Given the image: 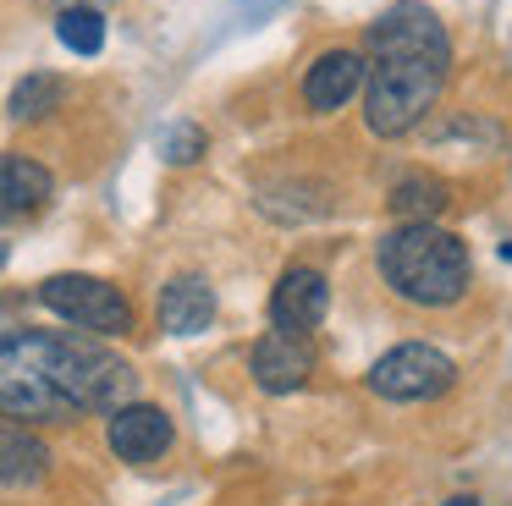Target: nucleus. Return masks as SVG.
Listing matches in <instances>:
<instances>
[{
  "mask_svg": "<svg viewBox=\"0 0 512 506\" xmlns=\"http://www.w3.org/2000/svg\"><path fill=\"white\" fill-rule=\"evenodd\" d=\"M138 374L100 336L83 330H0V418L12 424H72L111 413L133 396Z\"/></svg>",
  "mask_w": 512,
  "mask_h": 506,
  "instance_id": "nucleus-1",
  "label": "nucleus"
},
{
  "mask_svg": "<svg viewBox=\"0 0 512 506\" xmlns=\"http://www.w3.org/2000/svg\"><path fill=\"white\" fill-rule=\"evenodd\" d=\"M452 72V39L424 0H397L369 22L364 61V121L380 138L413 132L441 99Z\"/></svg>",
  "mask_w": 512,
  "mask_h": 506,
  "instance_id": "nucleus-2",
  "label": "nucleus"
},
{
  "mask_svg": "<svg viewBox=\"0 0 512 506\" xmlns=\"http://www.w3.org/2000/svg\"><path fill=\"white\" fill-rule=\"evenodd\" d=\"M375 259H380V275H386L391 292L419 308H452L468 292V281H474L468 242L441 231L435 220H408V226L386 231Z\"/></svg>",
  "mask_w": 512,
  "mask_h": 506,
  "instance_id": "nucleus-3",
  "label": "nucleus"
},
{
  "mask_svg": "<svg viewBox=\"0 0 512 506\" xmlns=\"http://www.w3.org/2000/svg\"><path fill=\"white\" fill-rule=\"evenodd\" d=\"M39 303L50 308L56 319L78 325L83 336H127L133 330V303L122 297V286L100 281V275H50L39 281Z\"/></svg>",
  "mask_w": 512,
  "mask_h": 506,
  "instance_id": "nucleus-4",
  "label": "nucleus"
},
{
  "mask_svg": "<svg viewBox=\"0 0 512 506\" xmlns=\"http://www.w3.org/2000/svg\"><path fill=\"white\" fill-rule=\"evenodd\" d=\"M452 380L457 363L430 341H402L369 369V391L386 396V402H435V396L452 391Z\"/></svg>",
  "mask_w": 512,
  "mask_h": 506,
  "instance_id": "nucleus-5",
  "label": "nucleus"
},
{
  "mask_svg": "<svg viewBox=\"0 0 512 506\" xmlns=\"http://www.w3.org/2000/svg\"><path fill=\"white\" fill-rule=\"evenodd\" d=\"M105 440H111V451L122 462H160L171 451V440H177V429H171V413L155 402H122L111 407V424H105Z\"/></svg>",
  "mask_w": 512,
  "mask_h": 506,
  "instance_id": "nucleus-6",
  "label": "nucleus"
},
{
  "mask_svg": "<svg viewBox=\"0 0 512 506\" xmlns=\"http://www.w3.org/2000/svg\"><path fill=\"white\" fill-rule=\"evenodd\" d=\"M325 308H331V286H325L320 270H309V264L281 270L276 292H270V325L287 330V336H309L325 319Z\"/></svg>",
  "mask_w": 512,
  "mask_h": 506,
  "instance_id": "nucleus-7",
  "label": "nucleus"
},
{
  "mask_svg": "<svg viewBox=\"0 0 512 506\" xmlns=\"http://www.w3.org/2000/svg\"><path fill=\"white\" fill-rule=\"evenodd\" d=\"M248 369H254V385L270 396H287L298 385H309L314 374V347L309 336H287V330H270V336L254 341L248 352Z\"/></svg>",
  "mask_w": 512,
  "mask_h": 506,
  "instance_id": "nucleus-8",
  "label": "nucleus"
},
{
  "mask_svg": "<svg viewBox=\"0 0 512 506\" xmlns=\"http://www.w3.org/2000/svg\"><path fill=\"white\" fill-rule=\"evenodd\" d=\"M56 193L50 165L28 160V154H0V226H23Z\"/></svg>",
  "mask_w": 512,
  "mask_h": 506,
  "instance_id": "nucleus-9",
  "label": "nucleus"
},
{
  "mask_svg": "<svg viewBox=\"0 0 512 506\" xmlns=\"http://www.w3.org/2000/svg\"><path fill=\"white\" fill-rule=\"evenodd\" d=\"M358 88H364V55L358 50H325L320 61L309 66V77H303V105H309L314 116H331V110H342Z\"/></svg>",
  "mask_w": 512,
  "mask_h": 506,
  "instance_id": "nucleus-10",
  "label": "nucleus"
},
{
  "mask_svg": "<svg viewBox=\"0 0 512 506\" xmlns=\"http://www.w3.org/2000/svg\"><path fill=\"white\" fill-rule=\"evenodd\" d=\"M215 319V286L204 275H171L160 292V330L171 336H199Z\"/></svg>",
  "mask_w": 512,
  "mask_h": 506,
  "instance_id": "nucleus-11",
  "label": "nucleus"
},
{
  "mask_svg": "<svg viewBox=\"0 0 512 506\" xmlns=\"http://www.w3.org/2000/svg\"><path fill=\"white\" fill-rule=\"evenodd\" d=\"M50 473V446L34 435L28 424L0 418V484L6 490H28Z\"/></svg>",
  "mask_w": 512,
  "mask_h": 506,
  "instance_id": "nucleus-12",
  "label": "nucleus"
},
{
  "mask_svg": "<svg viewBox=\"0 0 512 506\" xmlns=\"http://www.w3.org/2000/svg\"><path fill=\"white\" fill-rule=\"evenodd\" d=\"M446 204H452V187H446L441 176L413 171V176H402V182L391 187V215H397L402 226H408V220H435Z\"/></svg>",
  "mask_w": 512,
  "mask_h": 506,
  "instance_id": "nucleus-13",
  "label": "nucleus"
},
{
  "mask_svg": "<svg viewBox=\"0 0 512 506\" xmlns=\"http://www.w3.org/2000/svg\"><path fill=\"white\" fill-rule=\"evenodd\" d=\"M61 94H67V83H61L56 72H28L23 83L12 88V99H6V116L12 121H45L50 110L61 105Z\"/></svg>",
  "mask_w": 512,
  "mask_h": 506,
  "instance_id": "nucleus-14",
  "label": "nucleus"
},
{
  "mask_svg": "<svg viewBox=\"0 0 512 506\" xmlns=\"http://www.w3.org/2000/svg\"><path fill=\"white\" fill-rule=\"evenodd\" d=\"M56 39L72 55H100L105 50V11L100 6H61L56 11Z\"/></svg>",
  "mask_w": 512,
  "mask_h": 506,
  "instance_id": "nucleus-15",
  "label": "nucleus"
},
{
  "mask_svg": "<svg viewBox=\"0 0 512 506\" xmlns=\"http://www.w3.org/2000/svg\"><path fill=\"white\" fill-rule=\"evenodd\" d=\"M160 154H166L171 165H193L204 154V127H193V121H177V127H166V138H160Z\"/></svg>",
  "mask_w": 512,
  "mask_h": 506,
  "instance_id": "nucleus-16",
  "label": "nucleus"
},
{
  "mask_svg": "<svg viewBox=\"0 0 512 506\" xmlns=\"http://www.w3.org/2000/svg\"><path fill=\"white\" fill-rule=\"evenodd\" d=\"M50 6L61 11V6H105V0H50Z\"/></svg>",
  "mask_w": 512,
  "mask_h": 506,
  "instance_id": "nucleus-17",
  "label": "nucleus"
},
{
  "mask_svg": "<svg viewBox=\"0 0 512 506\" xmlns=\"http://www.w3.org/2000/svg\"><path fill=\"white\" fill-rule=\"evenodd\" d=\"M446 506H479V501H474V495H457V501H446Z\"/></svg>",
  "mask_w": 512,
  "mask_h": 506,
  "instance_id": "nucleus-18",
  "label": "nucleus"
},
{
  "mask_svg": "<svg viewBox=\"0 0 512 506\" xmlns=\"http://www.w3.org/2000/svg\"><path fill=\"white\" fill-rule=\"evenodd\" d=\"M0 270H6V242H0Z\"/></svg>",
  "mask_w": 512,
  "mask_h": 506,
  "instance_id": "nucleus-19",
  "label": "nucleus"
}]
</instances>
